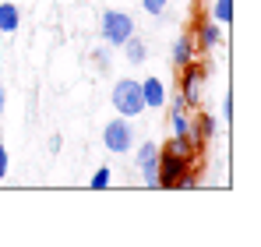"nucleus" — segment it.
Returning a JSON list of instances; mask_svg holds the SVG:
<instances>
[{
    "mask_svg": "<svg viewBox=\"0 0 261 247\" xmlns=\"http://www.w3.org/2000/svg\"><path fill=\"white\" fill-rule=\"evenodd\" d=\"M222 117L233 120V95H229V92H226V99H222Z\"/></svg>",
    "mask_w": 261,
    "mask_h": 247,
    "instance_id": "obj_18",
    "label": "nucleus"
},
{
    "mask_svg": "<svg viewBox=\"0 0 261 247\" xmlns=\"http://www.w3.org/2000/svg\"><path fill=\"white\" fill-rule=\"evenodd\" d=\"M187 134H191V141L201 149V145L216 134V117H212V113H198V117H191V131H187Z\"/></svg>",
    "mask_w": 261,
    "mask_h": 247,
    "instance_id": "obj_8",
    "label": "nucleus"
},
{
    "mask_svg": "<svg viewBox=\"0 0 261 247\" xmlns=\"http://www.w3.org/2000/svg\"><path fill=\"white\" fill-rule=\"evenodd\" d=\"M198 46H201V50L222 46V25H219V21H198Z\"/></svg>",
    "mask_w": 261,
    "mask_h": 247,
    "instance_id": "obj_9",
    "label": "nucleus"
},
{
    "mask_svg": "<svg viewBox=\"0 0 261 247\" xmlns=\"http://www.w3.org/2000/svg\"><path fill=\"white\" fill-rule=\"evenodd\" d=\"M60 145H64V141H60V138H57V134H53V138H49V152H53V156H57V152H60Z\"/></svg>",
    "mask_w": 261,
    "mask_h": 247,
    "instance_id": "obj_20",
    "label": "nucleus"
},
{
    "mask_svg": "<svg viewBox=\"0 0 261 247\" xmlns=\"http://www.w3.org/2000/svg\"><path fill=\"white\" fill-rule=\"evenodd\" d=\"M138 173H141L145 187H155V180H159V145L155 141L138 145Z\"/></svg>",
    "mask_w": 261,
    "mask_h": 247,
    "instance_id": "obj_6",
    "label": "nucleus"
},
{
    "mask_svg": "<svg viewBox=\"0 0 261 247\" xmlns=\"http://www.w3.org/2000/svg\"><path fill=\"white\" fill-rule=\"evenodd\" d=\"M212 21H219V25L233 21V0H212Z\"/></svg>",
    "mask_w": 261,
    "mask_h": 247,
    "instance_id": "obj_14",
    "label": "nucleus"
},
{
    "mask_svg": "<svg viewBox=\"0 0 261 247\" xmlns=\"http://www.w3.org/2000/svg\"><path fill=\"white\" fill-rule=\"evenodd\" d=\"M7 163H11V159H7V149H4V145H0V180H4V177H7Z\"/></svg>",
    "mask_w": 261,
    "mask_h": 247,
    "instance_id": "obj_19",
    "label": "nucleus"
},
{
    "mask_svg": "<svg viewBox=\"0 0 261 247\" xmlns=\"http://www.w3.org/2000/svg\"><path fill=\"white\" fill-rule=\"evenodd\" d=\"M170 7V0H141V11L148 18H163V11Z\"/></svg>",
    "mask_w": 261,
    "mask_h": 247,
    "instance_id": "obj_16",
    "label": "nucleus"
},
{
    "mask_svg": "<svg viewBox=\"0 0 261 247\" xmlns=\"http://www.w3.org/2000/svg\"><path fill=\"white\" fill-rule=\"evenodd\" d=\"M120 50H124V57H127V64H134V67L148 60V46H145V39H141L138 32H134V36H130V39L124 42V46H120Z\"/></svg>",
    "mask_w": 261,
    "mask_h": 247,
    "instance_id": "obj_11",
    "label": "nucleus"
},
{
    "mask_svg": "<svg viewBox=\"0 0 261 247\" xmlns=\"http://www.w3.org/2000/svg\"><path fill=\"white\" fill-rule=\"evenodd\" d=\"M113 184V169L110 166H99L95 173H92V180H88V187H95V191H102V187H110Z\"/></svg>",
    "mask_w": 261,
    "mask_h": 247,
    "instance_id": "obj_15",
    "label": "nucleus"
},
{
    "mask_svg": "<svg viewBox=\"0 0 261 247\" xmlns=\"http://www.w3.org/2000/svg\"><path fill=\"white\" fill-rule=\"evenodd\" d=\"M4 106H7V92H4V85H0V120H4Z\"/></svg>",
    "mask_w": 261,
    "mask_h": 247,
    "instance_id": "obj_21",
    "label": "nucleus"
},
{
    "mask_svg": "<svg viewBox=\"0 0 261 247\" xmlns=\"http://www.w3.org/2000/svg\"><path fill=\"white\" fill-rule=\"evenodd\" d=\"M191 166H194L191 156H180V152H170V149H159V180H155V187H163V191L180 187V180L191 173Z\"/></svg>",
    "mask_w": 261,
    "mask_h": 247,
    "instance_id": "obj_1",
    "label": "nucleus"
},
{
    "mask_svg": "<svg viewBox=\"0 0 261 247\" xmlns=\"http://www.w3.org/2000/svg\"><path fill=\"white\" fill-rule=\"evenodd\" d=\"M113 110L120 113V117H141L145 113V99H141V82H134V78H120V82L113 85Z\"/></svg>",
    "mask_w": 261,
    "mask_h": 247,
    "instance_id": "obj_3",
    "label": "nucleus"
},
{
    "mask_svg": "<svg viewBox=\"0 0 261 247\" xmlns=\"http://www.w3.org/2000/svg\"><path fill=\"white\" fill-rule=\"evenodd\" d=\"M99 36H102L106 46H124V42L134 36V18H130L127 11H117V7L102 11V18H99Z\"/></svg>",
    "mask_w": 261,
    "mask_h": 247,
    "instance_id": "obj_2",
    "label": "nucleus"
},
{
    "mask_svg": "<svg viewBox=\"0 0 261 247\" xmlns=\"http://www.w3.org/2000/svg\"><path fill=\"white\" fill-rule=\"evenodd\" d=\"M141 99H145V110H163L166 99H170L163 78H145V82H141Z\"/></svg>",
    "mask_w": 261,
    "mask_h": 247,
    "instance_id": "obj_7",
    "label": "nucleus"
},
{
    "mask_svg": "<svg viewBox=\"0 0 261 247\" xmlns=\"http://www.w3.org/2000/svg\"><path fill=\"white\" fill-rule=\"evenodd\" d=\"M92 60H95V67H99V71H110V64H113V57H110V46H99V50H92Z\"/></svg>",
    "mask_w": 261,
    "mask_h": 247,
    "instance_id": "obj_17",
    "label": "nucleus"
},
{
    "mask_svg": "<svg viewBox=\"0 0 261 247\" xmlns=\"http://www.w3.org/2000/svg\"><path fill=\"white\" fill-rule=\"evenodd\" d=\"M18 29H21V11H18V4L4 0V4H0V32H4V36H14Z\"/></svg>",
    "mask_w": 261,
    "mask_h": 247,
    "instance_id": "obj_10",
    "label": "nucleus"
},
{
    "mask_svg": "<svg viewBox=\"0 0 261 247\" xmlns=\"http://www.w3.org/2000/svg\"><path fill=\"white\" fill-rule=\"evenodd\" d=\"M205 75H208V67L201 60H191V64L180 67V99L187 106H198L201 103V82H205Z\"/></svg>",
    "mask_w": 261,
    "mask_h": 247,
    "instance_id": "obj_5",
    "label": "nucleus"
},
{
    "mask_svg": "<svg viewBox=\"0 0 261 247\" xmlns=\"http://www.w3.org/2000/svg\"><path fill=\"white\" fill-rule=\"evenodd\" d=\"M166 149H170V152H180V156H191V159H198V145L191 141V134H173Z\"/></svg>",
    "mask_w": 261,
    "mask_h": 247,
    "instance_id": "obj_13",
    "label": "nucleus"
},
{
    "mask_svg": "<svg viewBox=\"0 0 261 247\" xmlns=\"http://www.w3.org/2000/svg\"><path fill=\"white\" fill-rule=\"evenodd\" d=\"M102 145H106V152H113V156H127L130 149H134V124H130L127 117L106 120V127H102Z\"/></svg>",
    "mask_w": 261,
    "mask_h": 247,
    "instance_id": "obj_4",
    "label": "nucleus"
},
{
    "mask_svg": "<svg viewBox=\"0 0 261 247\" xmlns=\"http://www.w3.org/2000/svg\"><path fill=\"white\" fill-rule=\"evenodd\" d=\"M170 60H173L176 67H184V64H191V60H194V42H191V36H180V39L173 42Z\"/></svg>",
    "mask_w": 261,
    "mask_h": 247,
    "instance_id": "obj_12",
    "label": "nucleus"
}]
</instances>
